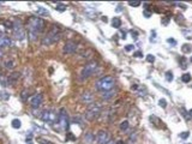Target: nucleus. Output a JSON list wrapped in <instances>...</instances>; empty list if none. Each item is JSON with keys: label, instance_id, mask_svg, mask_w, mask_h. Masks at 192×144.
Instances as JSON below:
<instances>
[{"label": "nucleus", "instance_id": "423d86ee", "mask_svg": "<svg viewBox=\"0 0 192 144\" xmlns=\"http://www.w3.org/2000/svg\"><path fill=\"white\" fill-rule=\"evenodd\" d=\"M101 112H102V107L99 103H92V105H89L88 109H86V113H85V119L89 120V122H92L95 119H97L100 117Z\"/></svg>", "mask_w": 192, "mask_h": 144}, {"label": "nucleus", "instance_id": "0eeeda50", "mask_svg": "<svg viewBox=\"0 0 192 144\" xmlns=\"http://www.w3.org/2000/svg\"><path fill=\"white\" fill-rule=\"evenodd\" d=\"M12 34H13V37L18 41H22L25 38V31H24L21 21H16L12 24Z\"/></svg>", "mask_w": 192, "mask_h": 144}, {"label": "nucleus", "instance_id": "4c0bfd02", "mask_svg": "<svg viewBox=\"0 0 192 144\" xmlns=\"http://www.w3.org/2000/svg\"><path fill=\"white\" fill-rule=\"evenodd\" d=\"M144 15H145V17L149 18V17H150V11H145V12H144Z\"/></svg>", "mask_w": 192, "mask_h": 144}, {"label": "nucleus", "instance_id": "20e7f679", "mask_svg": "<svg viewBox=\"0 0 192 144\" xmlns=\"http://www.w3.org/2000/svg\"><path fill=\"white\" fill-rule=\"evenodd\" d=\"M97 67H99V62L96 60H90L89 62H86V65L83 67V70H82L81 73H79L81 81H85V79H88L89 77H91L92 75H95Z\"/></svg>", "mask_w": 192, "mask_h": 144}, {"label": "nucleus", "instance_id": "1a4fd4ad", "mask_svg": "<svg viewBox=\"0 0 192 144\" xmlns=\"http://www.w3.org/2000/svg\"><path fill=\"white\" fill-rule=\"evenodd\" d=\"M111 139V136L106 130H100L97 132V135L95 137V142L96 144H107V142Z\"/></svg>", "mask_w": 192, "mask_h": 144}, {"label": "nucleus", "instance_id": "a878e982", "mask_svg": "<svg viewBox=\"0 0 192 144\" xmlns=\"http://www.w3.org/2000/svg\"><path fill=\"white\" fill-rule=\"evenodd\" d=\"M57 10H58V11H60V12H64V11L66 10V5H64V4H58Z\"/></svg>", "mask_w": 192, "mask_h": 144}, {"label": "nucleus", "instance_id": "f8f14e48", "mask_svg": "<svg viewBox=\"0 0 192 144\" xmlns=\"http://www.w3.org/2000/svg\"><path fill=\"white\" fill-rule=\"evenodd\" d=\"M81 101L83 103H86V105H92L95 103V97H94V94L91 91L85 90L82 95H81Z\"/></svg>", "mask_w": 192, "mask_h": 144}, {"label": "nucleus", "instance_id": "6ab92c4d", "mask_svg": "<svg viewBox=\"0 0 192 144\" xmlns=\"http://www.w3.org/2000/svg\"><path fill=\"white\" fill-rule=\"evenodd\" d=\"M112 25H113V28H115V29H119V28L121 27V19H120L119 17L113 18V21H112Z\"/></svg>", "mask_w": 192, "mask_h": 144}, {"label": "nucleus", "instance_id": "f3484780", "mask_svg": "<svg viewBox=\"0 0 192 144\" xmlns=\"http://www.w3.org/2000/svg\"><path fill=\"white\" fill-rule=\"evenodd\" d=\"M16 66V62L13 60H5L4 61V67L5 68H7V70H13Z\"/></svg>", "mask_w": 192, "mask_h": 144}, {"label": "nucleus", "instance_id": "4468645a", "mask_svg": "<svg viewBox=\"0 0 192 144\" xmlns=\"http://www.w3.org/2000/svg\"><path fill=\"white\" fill-rule=\"evenodd\" d=\"M115 94H116V91H115L114 89L107 90V91H102V92H101V97H102L103 101H109V100H112L114 97Z\"/></svg>", "mask_w": 192, "mask_h": 144}, {"label": "nucleus", "instance_id": "58836bf2", "mask_svg": "<svg viewBox=\"0 0 192 144\" xmlns=\"http://www.w3.org/2000/svg\"><path fill=\"white\" fill-rule=\"evenodd\" d=\"M0 57H2V51L0 49Z\"/></svg>", "mask_w": 192, "mask_h": 144}, {"label": "nucleus", "instance_id": "f704fd0d", "mask_svg": "<svg viewBox=\"0 0 192 144\" xmlns=\"http://www.w3.org/2000/svg\"><path fill=\"white\" fill-rule=\"evenodd\" d=\"M125 51H127V52H131V51H133V46H132V45L126 46V47H125Z\"/></svg>", "mask_w": 192, "mask_h": 144}, {"label": "nucleus", "instance_id": "2eb2a0df", "mask_svg": "<svg viewBox=\"0 0 192 144\" xmlns=\"http://www.w3.org/2000/svg\"><path fill=\"white\" fill-rule=\"evenodd\" d=\"M12 46V40L5 35H0V47H8Z\"/></svg>", "mask_w": 192, "mask_h": 144}, {"label": "nucleus", "instance_id": "9b49d317", "mask_svg": "<svg viewBox=\"0 0 192 144\" xmlns=\"http://www.w3.org/2000/svg\"><path fill=\"white\" fill-rule=\"evenodd\" d=\"M78 45H77L75 41H67L64 47H62V53L64 54H73L77 51Z\"/></svg>", "mask_w": 192, "mask_h": 144}, {"label": "nucleus", "instance_id": "a19ab883", "mask_svg": "<svg viewBox=\"0 0 192 144\" xmlns=\"http://www.w3.org/2000/svg\"><path fill=\"white\" fill-rule=\"evenodd\" d=\"M27 144H32V143H31V141H29V142H27Z\"/></svg>", "mask_w": 192, "mask_h": 144}, {"label": "nucleus", "instance_id": "dca6fc26", "mask_svg": "<svg viewBox=\"0 0 192 144\" xmlns=\"http://www.w3.org/2000/svg\"><path fill=\"white\" fill-rule=\"evenodd\" d=\"M94 141H95V136L92 135L91 132H86V133H85V136H84V142L85 143L91 144Z\"/></svg>", "mask_w": 192, "mask_h": 144}, {"label": "nucleus", "instance_id": "72a5a7b5", "mask_svg": "<svg viewBox=\"0 0 192 144\" xmlns=\"http://www.w3.org/2000/svg\"><path fill=\"white\" fill-rule=\"evenodd\" d=\"M133 55H135V57H136V58H142V57H143V54H142V52H135V53H133Z\"/></svg>", "mask_w": 192, "mask_h": 144}, {"label": "nucleus", "instance_id": "f03ea898", "mask_svg": "<svg viewBox=\"0 0 192 144\" xmlns=\"http://www.w3.org/2000/svg\"><path fill=\"white\" fill-rule=\"evenodd\" d=\"M115 85V79L112 76H103L95 83V88L99 91H107L114 89Z\"/></svg>", "mask_w": 192, "mask_h": 144}, {"label": "nucleus", "instance_id": "bb28decb", "mask_svg": "<svg viewBox=\"0 0 192 144\" xmlns=\"http://www.w3.org/2000/svg\"><path fill=\"white\" fill-rule=\"evenodd\" d=\"M159 106L162 107V108H166V107H167V101L165 99H161L159 101Z\"/></svg>", "mask_w": 192, "mask_h": 144}, {"label": "nucleus", "instance_id": "6e6552de", "mask_svg": "<svg viewBox=\"0 0 192 144\" xmlns=\"http://www.w3.org/2000/svg\"><path fill=\"white\" fill-rule=\"evenodd\" d=\"M59 120H58V124H59V127L62 130H67L69 129V122H70V118L69 114L66 112L65 108H62L59 112Z\"/></svg>", "mask_w": 192, "mask_h": 144}, {"label": "nucleus", "instance_id": "c756f323", "mask_svg": "<svg viewBox=\"0 0 192 144\" xmlns=\"http://www.w3.org/2000/svg\"><path fill=\"white\" fill-rule=\"evenodd\" d=\"M166 78H167V81H168V82H172V81H173V73H172V72H166Z\"/></svg>", "mask_w": 192, "mask_h": 144}, {"label": "nucleus", "instance_id": "5701e85b", "mask_svg": "<svg viewBox=\"0 0 192 144\" xmlns=\"http://www.w3.org/2000/svg\"><path fill=\"white\" fill-rule=\"evenodd\" d=\"M37 13L38 15H42V16H48L49 15V12L47 11L46 8H43V7H37Z\"/></svg>", "mask_w": 192, "mask_h": 144}, {"label": "nucleus", "instance_id": "39448f33", "mask_svg": "<svg viewBox=\"0 0 192 144\" xmlns=\"http://www.w3.org/2000/svg\"><path fill=\"white\" fill-rule=\"evenodd\" d=\"M40 119L42 122L54 125L59 120V114L57 113L55 111H53V109H45V111H42L40 113Z\"/></svg>", "mask_w": 192, "mask_h": 144}, {"label": "nucleus", "instance_id": "e433bc0d", "mask_svg": "<svg viewBox=\"0 0 192 144\" xmlns=\"http://www.w3.org/2000/svg\"><path fill=\"white\" fill-rule=\"evenodd\" d=\"M107 144H116V142H115L114 139H109L107 142Z\"/></svg>", "mask_w": 192, "mask_h": 144}, {"label": "nucleus", "instance_id": "ddd939ff", "mask_svg": "<svg viewBox=\"0 0 192 144\" xmlns=\"http://www.w3.org/2000/svg\"><path fill=\"white\" fill-rule=\"evenodd\" d=\"M21 76H22V73H21L19 71H13V72H11L10 76L6 78L7 85H13V84H16L18 81H19Z\"/></svg>", "mask_w": 192, "mask_h": 144}, {"label": "nucleus", "instance_id": "f257e3e1", "mask_svg": "<svg viewBox=\"0 0 192 144\" xmlns=\"http://www.w3.org/2000/svg\"><path fill=\"white\" fill-rule=\"evenodd\" d=\"M46 27V22L37 16H32L28 19V28H29V35L31 40H35L41 34Z\"/></svg>", "mask_w": 192, "mask_h": 144}, {"label": "nucleus", "instance_id": "412c9836", "mask_svg": "<svg viewBox=\"0 0 192 144\" xmlns=\"http://www.w3.org/2000/svg\"><path fill=\"white\" fill-rule=\"evenodd\" d=\"M11 125H12V127H13V129H21L22 122H21L19 119H13V120L11 122Z\"/></svg>", "mask_w": 192, "mask_h": 144}, {"label": "nucleus", "instance_id": "ea45409f", "mask_svg": "<svg viewBox=\"0 0 192 144\" xmlns=\"http://www.w3.org/2000/svg\"><path fill=\"white\" fill-rule=\"evenodd\" d=\"M190 115L192 117V109H190Z\"/></svg>", "mask_w": 192, "mask_h": 144}, {"label": "nucleus", "instance_id": "9d476101", "mask_svg": "<svg viewBox=\"0 0 192 144\" xmlns=\"http://www.w3.org/2000/svg\"><path fill=\"white\" fill-rule=\"evenodd\" d=\"M43 102V95L42 94H35L30 100H29V105H30L34 109H37L38 107L42 105Z\"/></svg>", "mask_w": 192, "mask_h": 144}, {"label": "nucleus", "instance_id": "7ed1b4c3", "mask_svg": "<svg viewBox=\"0 0 192 144\" xmlns=\"http://www.w3.org/2000/svg\"><path fill=\"white\" fill-rule=\"evenodd\" d=\"M60 37H62V31H60V29L57 25H53L52 29L48 31V34L43 37L42 43L45 46H51L53 45V43H55V42H58L60 40Z\"/></svg>", "mask_w": 192, "mask_h": 144}, {"label": "nucleus", "instance_id": "c85d7f7f", "mask_svg": "<svg viewBox=\"0 0 192 144\" xmlns=\"http://www.w3.org/2000/svg\"><path fill=\"white\" fill-rule=\"evenodd\" d=\"M146 61L148 62H154L155 61V57H154L153 54H148L146 55Z\"/></svg>", "mask_w": 192, "mask_h": 144}, {"label": "nucleus", "instance_id": "a211bd4d", "mask_svg": "<svg viewBox=\"0 0 192 144\" xmlns=\"http://www.w3.org/2000/svg\"><path fill=\"white\" fill-rule=\"evenodd\" d=\"M31 91L29 89H24L22 92H21V99L23 100V101H27V100H29V96H30Z\"/></svg>", "mask_w": 192, "mask_h": 144}, {"label": "nucleus", "instance_id": "b1692460", "mask_svg": "<svg viewBox=\"0 0 192 144\" xmlns=\"http://www.w3.org/2000/svg\"><path fill=\"white\" fill-rule=\"evenodd\" d=\"M127 129H129V122H127V120H124V122L120 124V130H121V131H126Z\"/></svg>", "mask_w": 192, "mask_h": 144}, {"label": "nucleus", "instance_id": "aec40b11", "mask_svg": "<svg viewBox=\"0 0 192 144\" xmlns=\"http://www.w3.org/2000/svg\"><path fill=\"white\" fill-rule=\"evenodd\" d=\"M192 79V76L189 73V72H186V73H184L183 76H181V81L184 82V83H190Z\"/></svg>", "mask_w": 192, "mask_h": 144}, {"label": "nucleus", "instance_id": "473e14b6", "mask_svg": "<svg viewBox=\"0 0 192 144\" xmlns=\"http://www.w3.org/2000/svg\"><path fill=\"white\" fill-rule=\"evenodd\" d=\"M167 42H169L172 46L177 45V40H174V38H168V40H167Z\"/></svg>", "mask_w": 192, "mask_h": 144}, {"label": "nucleus", "instance_id": "4be33fe9", "mask_svg": "<svg viewBox=\"0 0 192 144\" xmlns=\"http://www.w3.org/2000/svg\"><path fill=\"white\" fill-rule=\"evenodd\" d=\"M181 51L184 52V53H190L192 51V46L191 45H184L181 47Z\"/></svg>", "mask_w": 192, "mask_h": 144}, {"label": "nucleus", "instance_id": "c9c22d12", "mask_svg": "<svg viewBox=\"0 0 192 144\" xmlns=\"http://www.w3.org/2000/svg\"><path fill=\"white\" fill-rule=\"evenodd\" d=\"M180 137H181V138H184V139H186V138L189 137V132H184V133H181Z\"/></svg>", "mask_w": 192, "mask_h": 144}, {"label": "nucleus", "instance_id": "7c9ffc66", "mask_svg": "<svg viewBox=\"0 0 192 144\" xmlns=\"http://www.w3.org/2000/svg\"><path fill=\"white\" fill-rule=\"evenodd\" d=\"M66 139H69V141H75V139H76V137H75V135H73V133L69 132V133L66 135Z\"/></svg>", "mask_w": 192, "mask_h": 144}, {"label": "nucleus", "instance_id": "2f4dec72", "mask_svg": "<svg viewBox=\"0 0 192 144\" xmlns=\"http://www.w3.org/2000/svg\"><path fill=\"white\" fill-rule=\"evenodd\" d=\"M129 5H130V6H133V7H137V6L140 5V1H130Z\"/></svg>", "mask_w": 192, "mask_h": 144}, {"label": "nucleus", "instance_id": "393cba45", "mask_svg": "<svg viewBox=\"0 0 192 144\" xmlns=\"http://www.w3.org/2000/svg\"><path fill=\"white\" fill-rule=\"evenodd\" d=\"M72 122H78V124H83V120H82V118H81L79 115H75V117L72 118Z\"/></svg>", "mask_w": 192, "mask_h": 144}, {"label": "nucleus", "instance_id": "cd10ccee", "mask_svg": "<svg viewBox=\"0 0 192 144\" xmlns=\"http://www.w3.org/2000/svg\"><path fill=\"white\" fill-rule=\"evenodd\" d=\"M37 142H38L40 144H53L52 142H49L48 139H43V138H38Z\"/></svg>", "mask_w": 192, "mask_h": 144}]
</instances>
